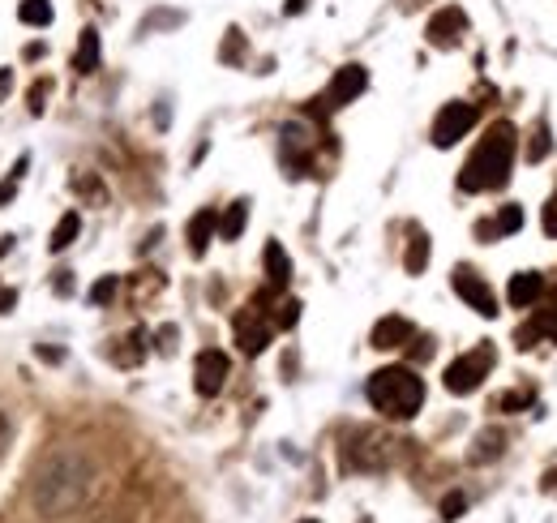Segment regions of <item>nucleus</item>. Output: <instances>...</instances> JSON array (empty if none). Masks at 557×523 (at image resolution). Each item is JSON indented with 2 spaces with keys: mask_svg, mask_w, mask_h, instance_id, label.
Returning <instances> with one entry per match:
<instances>
[{
  "mask_svg": "<svg viewBox=\"0 0 557 523\" xmlns=\"http://www.w3.org/2000/svg\"><path fill=\"white\" fill-rule=\"evenodd\" d=\"M90 493H95V459L78 451V446H60V451H52L39 463L35 485H30V511L56 523L82 511Z\"/></svg>",
  "mask_w": 557,
  "mask_h": 523,
  "instance_id": "f257e3e1",
  "label": "nucleus"
},
{
  "mask_svg": "<svg viewBox=\"0 0 557 523\" xmlns=\"http://www.w3.org/2000/svg\"><path fill=\"white\" fill-rule=\"evenodd\" d=\"M510 163H515V129L510 125H493L472 159L459 172V189L463 193H485V189H502L510 181Z\"/></svg>",
  "mask_w": 557,
  "mask_h": 523,
  "instance_id": "f03ea898",
  "label": "nucleus"
},
{
  "mask_svg": "<svg viewBox=\"0 0 557 523\" xmlns=\"http://www.w3.org/2000/svg\"><path fill=\"white\" fill-rule=\"evenodd\" d=\"M365 395L382 416H390V421H408V416L420 412V403H425V382H420L412 369L390 365V369L373 373Z\"/></svg>",
  "mask_w": 557,
  "mask_h": 523,
  "instance_id": "7ed1b4c3",
  "label": "nucleus"
},
{
  "mask_svg": "<svg viewBox=\"0 0 557 523\" xmlns=\"http://www.w3.org/2000/svg\"><path fill=\"white\" fill-rule=\"evenodd\" d=\"M489 369H493V348L480 343L476 352H463L459 361L446 365V391L450 395H472L476 386L489 378Z\"/></svg>",
  "mask_w": 557,
  "mask_h": 523,
  "instance_id": "20e7f679",
  "label": "nucleus"
},
{
  "mask_svg": "<svg viewBox=\"0 0 557 523\" xmlns=\"http://www.w3.org/2000/svg\"><path fill=\"white\" fill-rule=\"evenodd\" d=\"M476 121V108L472 103H446V108L438 112V121H433V146H442V151H450L463 133L472 129Z\"/></svg>",
  "mask_w": 557,
  "mask_h": 523,
  "instance_id": "39448f33",
  "label": "nucleus"
},
{
  "mask_svg": "<svg viewBox=\"0 0 557 523\" xmlns=\"http://www.w3.org/2000/svg\"><path fill=\"white\" fill-rule=\"evenodd\" d=\"M455 292L480 313V318H498V301H493L489 283L480 279L476 271H468V266H455Z\"/></svg>",
  "mask_w": 557,
  "mask_h": 523,
  "instance_id": "423d86ee",
  "label": "nucleus"
},
{
  "mask_svg": "<svg viewBox=\"0 0 557 523\" xmlns=\"http://www.w3.org/2000/svg\"><path fill=\"white\" fill-rule=\"evenodd\" d=\"M223 382H228V356L215 348L198 352V361H193V386H198V395H219Z\"/></svg>",
  "mask_w": 557,
  "mask_h": 523,
  "instance_id": "0eeeda50",
  "label": "nucleus"
},
{
  "mask_svg": "<svg viewBox=\"0 0 557 523\" xmlns=\"http://www.w3.org/2000/svg\"><path fill=\"white\" fill-rule=\"evenodd\" d=\"M463 31H468V18H463V9L446 5V9L433 13V22H429V43H433V48H455V43L463 39Z\"/></svg>",
  "mask_w": 557,
  "mask_h": 523,
  "instance_id": "6e6552de",
  "label": "nucleus"
},
{
  "mask_svg": "<svg viewBox=\"0 0 557 523\" xmlns=\"http://www.w3.org/2000/svg\"><path fill=\"white\" fill-rule=\"evenodd\" d=\"M369 86V73L360 69V65H343L335 73V82H330V91H326V108H343V103H352L360 91Z\"/></svg>",
  "mask_w": 557,
  "mask_h": 523,
  "instance_id": "1a4fd4ad",
  "label": "nucleus"
},
{
  "mask_svg": "<svg viewBox=\"0 0 557 523\" xmlns=\"http://www.w3.org/2000/svg\"><path fill=\"white\" fill-rule=\"evenodd\" d=\"M348 463L352 468H365V472H378L386 463V438H378V433H356Z\"/></svg>",
  "mask_w": 557,
  "mask_h": 523,
  "instance_id": "9d476101",
  "label": "nucleus"
},
{
  "mask_svg": "<svg viewBox=\"0 0 557 523\" xmlns=\"http://www.w3.org/2000/svg\"><path fill=\"white\" fill-rule=\"evenodd\" d=\"M236 343H240V352L258 356V352L266 348V343H270V326H266V322H258V318H253V313L245 309V313L236 318Z\"/></svg>",
  "mask_w": 557,
  "mask_h": 523,
  "instance_id": "9b49d317",
  "label": "nucleus"
},
{
  "mask_svg": "<svg viewBox=\"0 0 557 523\" xmlns=\"http://www.w3.org/2000/svg\"><path fill=\"white\" fill-rule=\"evenodd\" d=\"M416 331H412V322L408 318H382L378 326H373V348H382V352H390V348H403Z\"/></svg>",
  "mask_w": 557,
  "mask_h": 523,
  "instance_id": "f8f14e48",
  "label": "nucleus"
},
{
  "mask_svg": "<svg viewBox=\"0 0 557 523\" xmlns=\"http://www.w3.org/2000/svg\"><path fill=\"white\" fill-rule=\"evenodd\" d=\"M540 292H545V279H540L536 271H523V275H515L510 279V305L515 309H528V305H536L540 301Z\"/></svg>",
  "mask_w": 557,
  "mask_h": 523,
  "instance_id": "ddd939ff",
  "label": "nucleus"
},
{
  "mask_svg": "<svg viewBox=\"0 0 557 523\" xmlns=\"http://www.w3.org/2000/svg\"><path fill=\"white\" fill-rule=\"evenodd\" d=\"M262 258H266L270 288H288V279H292V258H288V253H283V245H279V241H270Z\"/></svg>",
  "mask_w": 557,
  "mask_h": 523,
  "instance_id": "4468645a",
  "label": "nucleus"
},
{
  "mask_svg": "<svg viewBox=\"0 0 557 523\" xmlns=\"http://www.w3.org/2000/svg\"><path fill=\"white\" fill-rule=\"evenodd\" d=\"M215 228H219V215H215V211H198V215L189 219V249L198 253V258L206 253V245H210V236H215Z\"/></svg>",
  "mask_w": 557,
  "mask_h": 523,
  "instance_id": "2eb2a0df",
  "label": "nucleus"
},
{
  "mask_svg": "<svg viewBox=\"0 0 557 523\" xmlns=\"http://www.w3.org/2000/svg\"><path fill=\"white\" fill-rule=\"evenodd\" d=\"M519 228H523V211H519V206H502L493 223H480V236L493 241V236H506V232H519Z\"/></svg>",
  "mask_w": 557,
  "mask_h": 523,
  "instance_id": "dca6fc26",
  "label": "nucleus"
},
{
  "mask_svg": "<svg viewBox=\"0 0 557 523\" xmlns=\"http://www.w3.org/2000/svg\"><path fill=\"white\" fill-rule=\"evenodd\" d=\"M73 69L78 73H95L99 69V35L90 31H82V39H78V56H73Z\"/></svg>",
  "mask_w": 557,
  "mask_h": 523,
  "instance_id": "f3484780",
  "label": "nucleus"
},
{
  "mask_svg": "<svg viewBox=\"0 0 557 523\" xmlns=\"http://www.w3.org/2000/svg\"><path fill=\"white\" fill-rule=\"evenodd\" d=\"M502 446H506V433L502 429H485L476 438V446H472V463H489V459H498L502 455Z\"/></svg>",
  "mask_w": 557,
  "mask_h": 523,
  "instance_id": "a211bd4d",
  "label": "nucleus"
},
{
  "mask_svg": "<svg viewBox=\"0 0 557 523\" xmlns=\"http://www.w3.org/2000/svg\"><path fill=\"white\" fill-rule=\"evenodd\" d=\"M245 219H249V202H232L228 215L219 219V236H223V241H240V232H245Z\"/></svg>",
  "mask_w": 557,
  "mask_h": 523,
  "instance_id": "6ab92c4d",
  "label": "nucleus"
},
{
  "mask_svg": "<svg viewBox=\"0 0 557 523\" xmlns=\"http://www.w3.org/2000/svg\"><path fill=\"white\" fill-rule=\"evenodd\" d=\"M78 232H82V219L78 215H60V223H56V232H52V253H65L73 241H78Z\"/></svg>",
  "mask_w": 557,
  "mask_h": 523,
  "instance_id": "aec40b11",
  "label": "nucleus"
},
{
  "mask_svg": "<svg viewBox=\"0 0 557 523\" xmlns=\"http://www.w3.org/2000/svg\"><path fill=\"white\" fill-rule=\"evenodd\" d=\"M18 18H22L26 26H48V22H52V5H48V0H22V5H18Z\"/></svg>",
  "mask_w": 557,
  "mask_h": 523,
  "instance_id": "412c9836",
  "label": "nucleus"
},
{
  "mask_svg": "<svg viewBox=\"0 0 557 523\" xmlns=\"http://www.w3.org/2000/svg\"><path fill=\"white\" fill-rule=\"evenodd\" d=\"M429 266V236H412V249H408V275H420Z\"/></svg>",
  "mask_w": 557,
  "mask_h": 523,
  "instance_id": "4be33fe9",
  "label": "nucleus"
},
{
  "mask_svg": "<svg viewBox=\"0 0 557 523\" xmlns=\"http://www.w3.org/2000/svg\"><path fill=\"white\" fill-rule=\"evenodd\" d=\"M463 511H468V498H463V493H446V502H442V519L455 523Z\"/></svg>",
  "mask_w": 557,
  "mask_h": 523,
  "instance_id": "5701e85b",
  "label": "nucleus"
},
{
  "mask_svg": "<svg viewBox=\"0 0 557 523\" xmlns=\"http://www.w3.org/2000/svg\"><path fill=\"white\" fill-rule=\"evenodd\" d=\"M112 296H116V275H108V279H99L95 288H90V301H95V305H108Z\"/></svg>",
  "mask_w": 557,
  "mask_h": 523,
  "instance_id": "b1692460",
  "label": "nucleus"
},
{
  "mask_svg": "<svg viewBox=\"0 0 557 523\" xmlns=\"http://www.w3.org/2000/svg\"><path fill=\"white\" fill-rule=\"evenodd\" d=\"M536 322H540V331H545V335H553V339H557V288H553V301H549V309L540 313Z\"/></svg>",
  "mask_w": 557,
  "mask_h": 523,
  "instance_id": "393cba45",
  "label": "nucleus"
},
{
  "mask_svg": "<svg viewBox=\"0 0 557 523\" xmlns=\"http://www.w3.org/2000/svg\"><path fill=\"white\" fill-rule=\"evenodd\" d=\"M515 408H528V395H502L493 403V412H515Z\"/></svg>",
  "mask_w": 557,
  "mask_h": 523,
  "instance_id": "a878e982",
  "label": "nucleus"
},
{
  "mask_svg": "<svg viewBox=\"0 0 557 523\" xmlns=\"http://www.w3.org/2000/svg\"><path fill=\"white\" fill-rule=\"evenodd\" d=\"M296 318H300V305L296 301H288L279 309V326H296Z\"/></svg>",
  "mask_w": 557,
  "mask_h": 523,
  "instance_id": "bb28decb",
  "label": "nucleus"
},
{
  "mask_svg": "<svg viewBox=\"0 0 557 523\" xmlns=\"http://www.w3.org/2000/svg\"><path fill=\"white\" fill-rule=\"evenodd\" d=\"M545 155H549V133L540 129V133H536V142H532V159H545Z\"/></svg>",
  "mask_w": 557,
  "mask_h": 523,
  "instance_id": "cd10ccee",
  "label": "nucleus"
},
{
  "mask_svg": "<svg viewBox=\"0 0 557 523\" xmlns=\"http://www.w3.org/2000/svg\"><path fill=\"white\" fill-rule=\"evenodd\" d=\"M13 305H18V292H13V288H5V283H0V313H9Z\"/></svg>",
  "mask_w": 557,
  "mask_h": 523,
  "instance_id": "c85d7f7f",
  "label": "nucleus"
},
{
  "mask_svg": "<svg viewBox=\"0 0 557 523\" xmlns=\"http://www.w3.org/2000/svg\"><path fill=\"white\" fill-rule=\"evenodd\" d=\"M240 48H245V43H240V31H232L228 48H223V61H236V56H240Z\"/></svg>",
  "mask_w": 557,
  "mask_h": 523,
  "instance_id": "c756f323",
  "label": "nucleus"
},
{
  "mask_svg": "<svg viewBox=\"0 0 557 523\" xmlns=\"http://www.w3.org/2000/svg\"><path fill=\"white\" fill-rule=\"evenodd\" d=\"M43 95H48V82H35V91H30V108L43 112Z\"/></svg>",
  "mask_w": 557,
  "mask_h": 523,
  "instance_id": "7c9ffc66",
  "label": "nucleus"
},
{
  "mask_svg": "<svg viewBox=\"0 0 557 523\" xmlns=\"http://www.w3.org/2000/svg\"><path fill=\"white\" fill-rule=\"evenodd\" d=\"M545 232H549V236H557V202H549V206H545Z\"/></svg>",
  "mask_w": 557,
  "mask_h": 523,
  "instance_id": "2f4dec72",
  "label": "nucleus"
},
{
  "mask_svg": "<svg viewBox=\"0 0 557 523\" xmlns=\"http://www.w3.org/2000/svg\"><path fill=\"white\" fill-rule=\"evenodd\" d=\"M9 433H13V425H9V416L0 412V455H5V446H9Z\"/></svg>",
  "mask_w": 557,
  "mask_h": 523,
  "instance_id": "473e14b6",
  "label": "nucleus"
},
{
  "mask_svg": "<svg viewBox=\"0 0 557 523\" xmlns=\"http://www.w3.org/2000/svg\"><path fill=\"white\" fill-rule=\"evenodd\" d=\"M0 95H9V69H0Z\"/></svg>",
  "mask_w": 557,
  "mask_h": 523,
  "instance_id": "72a5a7b5",
  "label": "nucleus"
},
{
  "mask_svg": "<svg viewBox=\"0 0 557 523\" xmlns=\"http://www.w3.org/2000/svg\"><path fill=\"white\" fill-rule=\"evenodd\" d=\"M305 523H313V519H305Z\"/></svg>",
  "mask_w": 557,
  "mask_h": 523,
  "instance_id": "f704fd0d",
  "label": "nucleus"
}]
</instances>
